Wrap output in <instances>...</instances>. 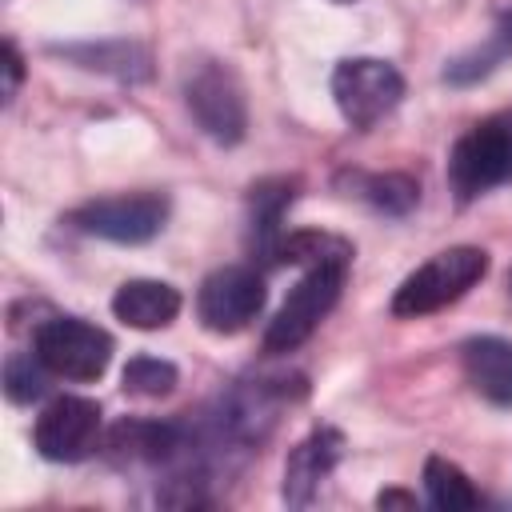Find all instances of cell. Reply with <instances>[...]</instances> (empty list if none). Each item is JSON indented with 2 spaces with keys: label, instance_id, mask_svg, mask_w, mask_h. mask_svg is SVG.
<instances>
[{
  "label": "cell",
  "instance_id": "1",
  "mask_svg": "<svg viewBox=\"0 0 512 512\" xmlns=\"http://www.w3.org/2000/svg\"><path fill=\"white\" fill-rule=\"evenodd\" d=\"M512 180V112H496L472 124L448 156V184L456 200H476Z\"/></svg>",
  "mask_w": 512,
  "mask_h": 512
},
{
  "label": "cell",
  "instance_id": "2",
  "mask_svg": "<svg viewBox=\"0 0 512 512\" xmlns=\"http://www.w3.org/2000/svg\"><path fill=\"white\" fill-rule=\"evenodd\" d=\"M488 272V252L472 248V244H456L436 252L432 260H424L392 296V312L396 316H428L448 308L452 300H460L472 284H480Z\"/></svg>",
  "mask_w": 512,
  "mask_h": 512
},
{
  "label": "cell",
  "instance_id": "3",
  "mask_svg": "<svg viewBox=\"0 0 512 512\" xmlns=\"http://www.w3.org/2000/svg\"><path fill=\"white\" fill-rule=\"evenodd\" d=\"M344 268L348 264H316L296 280V288L288 292V300L280 304V312L272 316V324L264 332V352H272V356L276 352H292L316 332V324L340 300Z\"/></svg>",
  "mask_w": 512,
  "mask_h": 512
},
{
  "label": "cell",
  "instance_id": "4",
  "mask_svg": "<svg viewBox=\"0 0 512 512\" xmlns=\"http://www.w3.org/2000/svg\"><path fill=\"white\" fill-rule=\"evenodd\" d=\"M332 96H336L340 116L352 128H372L376 120H384L400 104L404 76L388 60L352 56V60H340L336 64V72H332Z\"/></svg>",
  "mask_w": 512,
  "mask_h": 512
},
{
  "label": "cell",
  "instance_id": "5",
  "mask_svg": "<svg viewBox=\"0 0 512 512\" xmlns=\"http://www.w3.org/2000/svg\"><path fill=\"white\" fill-rule=\"evenodd\" d=\"M36 356L52 376L100 380L112 360V336L76 316H52L36 328Z\"/></svg>",
  "mask_w": 512,
  "mask_h": 512
},
{
  "label": "cell",
  "instance_id": "6",
  "mask_svg": "<svg viewBox=\"0 0 512 512\" xmlns=\"http://www.w3.org/2000/svg\"><path fill=\"white\" fill-rule=\"evenodd\" d=\"M264 300H268L264 276L256 268L228 264V268H216L200 284L196 312H200V324L208 332H240V328H248L260 316Z\"/></svg>",
  "mask_w": 512,
  "mask_h": 512
},
{
  "label": "cell",
  "instance_id": "7",
  "mask_svg": "<svg viewBox=\"0 0 512 512\" xmlns=\"http://www.w3.org/2000/svg\"><path fill=\"white\" fill-rule=\"evenodd\" d=\"M36 452L52 464H76L92 456L100 440V404L88 396H56L36 416Z\"/></svg>",
  "mask_w": 512,
  "mask_h": 512
},
{
  "label": "cell",
  "instance_id": "8",
  "mask_svg": "<svg viewBox=\"0 0 512 512\" xmlns=\"http://www.w3.org/2000/svg\"><path fill=\"white\" fill-rule=\"evenodd\" d=\"M168 220V200L160 192H128V196H104L76 212V224L100 240L112 244H144L152 240Z\"/></svg>",
  "mask_w": 512,
  "mask_h": 512
},
{
  "label": "cell",
  "instance_id": "9",
  "mask_svg": "<svg viewBox=\"0 0 512 512\" xmlns=\"http://www.w3.org/2000/svg\"><path fill=\"white\" fill-rule=\"evenodd\" d=\"M188 108L216 144H240L248 132V104L224 64H204L188 80Z\"/></svg>",
  "mask_w": 512,
  "mask_h": 512
},
{
  "label": "cell",
  "instance_id": "10",
  "mask_svg": "<svg viewBox=\"0 0 512 512\" xmlns=\"http://www.w3.org/2000/svg\"><path fill=\"white\" fill-rule=\"evenodd\" d=\"M340 452H344V436L336 428H316L312 436H304L288 452V464H284V500L296 504V508L308 504L312 492L340 464Z\"/></svg>",
  "mask_w": 512,
  "mask_h": 512
},
{
  "label": "cell",
  "instance_id": "11",
  "mask_svg": "<svg viewBox=\"0 0 512 512\" xmlns=\"http://www.w3.org/2000/svg\"><path fill=\"white\" fill-rule=\"evenodd\" d=\"M468 384L500 408H512V340L500 336H472L460 348Z\"/></svg>",
  "mask_w": 512,
  "mask_h": 512
},
{
  "label": "cell",
  "instance_id": "12",
  "mask_svg": "<svg viewBox=\"0 0 512 512\" xmlns=\"http://www.w3.org/2000/svg\"><path fill=\"white\" fill-rule=\"evenodd\" d=\"M112 312L116 320H124L128 328H140V332H152V328H164L176 320L180 312V292L164 280H128L116 288L112 296Z\"/></svg>",
  "mask_w": 512,
  "mask_h": 512
},
{
  "label": "cell",
  "instance_id": "13",
  "mask_svg": "<svg viewBox=\"0 0 512 512\" xmlns=\"http://www.w3.org/2000/svg\"><path fill=\"white\" fill-rule=\"evenodd\" d=\"M424 488H428V500L440 508V512H472L480 504V492L472 488V480L444 456H428L424 464Z\"/></svg>",
  "mask_w": 512,
  "mask_h": 512
},
{
  "label": "cell",
  "instance_id": "14",
  "mask_svg": "<svg viewBox=\"0 0 512 512\" xmlns=\"http://www.w3.org/2000/svg\"><path fill=\"white\" fill-rule=\"evenodd\" d=\"M272 252L284 264H308V268H316V264H348V256H352L348 240L328 236V232H292V236L276 240Z\"/></svg>",
  "mask_w": 512,
  "mask_h": 512
},
{
  "label": "cell",
  "instance_id": "15",
  "mask_svg": "<svg viewBox=\"0 0 512 512\" xmlns=\"http://www.w3.org/2000/svg\"><path fill=\"white\" fill-rule=\"evenodd\" d=\"M124 392L128 396H144V400H160V396H168L172 388H176V364H168V360H160V356H132L128 364H124Z\"/></svg>",
  "mask_w": 512,
  "mask_h": 512
},
{
  "label": "cell",
  "instance_id": "16",
  "mask_svg": "<svg viewBox=\"0 0 512 512\" xmlns=\"http://www.w3.org/2000/svg\"><path fill=\"white\" fill-rule=\"evenodd\" d=\"M44 360L36 356V352H16V356H8V364H4V392H8V400L12 404H32L36 396H44Z\"/></svg>",
  "mask_w": 512,
  "mask_h": 512
},
{
  "label": "cell",
  "instance_id": "17",
  "mask_svg": "<svg viewBox=\"0 0 512 512\" xmlns=\"http://www.w3.org/2000/svg\"><path fill=\"white\" fill-rule=\"evenodd\" d=\"M296 184L292 180H264V184H256L252 188V216H256V228L272 240L276 236V224H280V216H284V208L292 204V192Z\"/></svg>",
  "mask_w": 512,
  "mask_h": 512
},
{
  "label": "cell",
  "instance_id": "18",
  "mask_svg": "<svg viewBox=\"0 0 512 512\" xmlns=\"http://www.w3.org/2000/svg\"><path fill=\"white\" fill-rule=\"evenodd\" d=\"M416 196H420V188H416V180H408V176H376L372 184H368V200L376 204V208H384V212H408L412 204H416Z\"/></svg>",
  "mask_w": 512,
  "mask_h": 512
},
{
  "label": "cell",
  "instance_id": "19",
  "mask_svg": "<svg viewBox=\"0 0 512 512\" xmlns=\"http://www.w3.org/2000/svg\"><path fill=\"white\" fill-rule=\"evenodd\" d=\"M0 68H4V96H16V88H20V80H24V60H20V52L4 40V48H0Z\"/></svg>",
  "mask_w": 512,
  "mask_h": 512
},
{
  "label": "cell",
  "instance_id": "20",
  "mask_svg": "<svg viewBox=\"0 0 512 512\" xmlns=\"http://www.w3.org/2000/svg\"><path fill=\"white\" fill-rule=\"evenodd\" d=\"M376 504L380 508H416V496H408V492H380Z\"/></svg>",
  "mask_w": 512,
  "mask_h": 512
},
{
  "label": "cell",
  "instance_id": "21",
  "mask_svg": "<svg viewBox=\"0 0 512 512\" xmlns=\"http://www.w3.org/2000/svg\"><path fill=\"white\" fill-rule=\"evenodd\" d=\"M500 44H504V48H512V12H504V16H500Z\"/></svg>",
  "mask_w": 512,
  "mask_h": 512
},
{
  "label": "cell",
  "instance_id": "22",
  "mask_svg": "<svg viewBox=\"0 0 512 512\" xmlns=\"http://www.w3.org/2000/svg\"><path fill=\"white\" fill-rule=\"evenodd\" d=\"M508 292H512V272H508Z\"/></svg>",
  "mask_w": 512,
  "mask_h": 512
}]
</instances>
